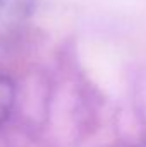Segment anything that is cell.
I'll return each instance as SVG.
<instances>
[{"label":"cell","mask_w":146,"mask_h":147,"mask_svg":"<svg viewBox=\"0 0 146 147\" xmlns=\"http://www.w3.org/2000/svg\"><path fill=\"white\" fill-rule=\"evenodd\" d=\"M141 147H146V142H145V144H143V146H141Z\"/></svg>","instance_id":"cell-3"},{"label":"cell","mask_w":146,"mask_h":147,"mask_svg":"<svg viewBox=\"0 0 146 147\" xmlns=\"http://www.w3.org/2000/svg\"><path fill=\"white\" fill-rule=\"evenodd\" d=\"M35 9V0H0V39L17 34Z\"/></svg>","instance_id":"cell-1"},{"label":"cell","mask_w":146,"mask_h":147,"mask_svg":"<svg viewBox=\"0 0 146 147\" xmlns=\"http://www.w3.org/2000/svg\"><path fill=\"white\" fill-rule=\"evenodd\" d=\"M16 99V89L9 77L0 75V125L10 116V111L14 108Z\"/></svg>","instance_id":"cell-2"}]
</instances>
